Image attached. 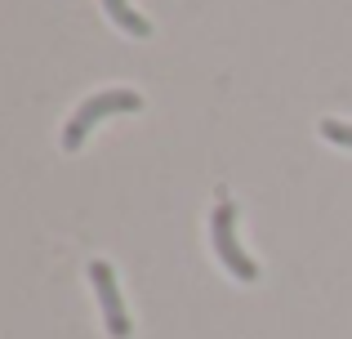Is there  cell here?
I'll list each match as a JSON object with an SVG mask.
<instances>
[{
    "mask_svg": "<svg viewBox=\"0 0 352 339\" xmlns=\"http://www.w3.org/2000/svg\"><path fill=\"white\" fill-rule=\"evenodd\" d=\"M138 107H143V94H138V89H103V94H89L85 103L72 112V121L63 125V152H80L98 121L120 116V112H138Z\"/></svg>",
    "mask_w": 352,
    "mask_h": 339,
    "instance_id": "6da1fadb",
    "label": "cell"
},
{
    "mask_svg": "<svg viewBox=\"0 0 352 339\" xmlns=\"http://www.w3.org/2000/svg\"><path fill=\"white\" fill-rule=\"evenodd\" d=\"M210 241H214V254L223 259V268L232 272L236 281H258V263L250 259V254L241 250V241H236L232 201H214V210H210Z\"/></svg>",
    "mask_w": 352,
    "mask_h": 339,
    "instance_id": "7a4b0ae2",
    "label": "cell"
},
{
    "mask_svg": "<svg viewBox=\"0 0 352 339\" xmlns=\"http://www.w3.org/2000/svg\"><path fill=\"white\" fill-rule=\"evenodd\" d=\"M89 286L98 295V308H103V326L112 339H129V313H125V299H120V286H116V272L107 259H94L89 263Z\"/></svg>",
    "mask_w": 352,
    "mask_h": 339,
    "instance_id": "3957f363",
    "label": "cell"
},
{
    "mask_svg": "<svg viewBox=\"0 0 352 339\" xmlns=\"http://www.w3.org/2000/svg\"><path fill=\"white\" fill-rule=\"evenodd\" d=\"M103 14L112 18L125 36H134V41H147V36H152V23H147V18L138 14L129 0H103Z\"/></svg>",
    "mask_w": 352,
    "mask_h": 339,
    "instance_id": "277c9868",
    "label": "cell"
},
{
    "mask_svg": "<svg viewBox=\"0 0 352 339\" xmlns=\"http://www.w3.org/2000/svg\"><path fill=\"white\" fill-rule=\"evenodd\" d=\"M321 139L339 143V148H352V125L348 121H321Z\"/></svg>",
    "mask_w": 352,
    "mask_h": 339,
    "instance_id": "5b68a950",
    "label": "cell"
}]
</instances>
